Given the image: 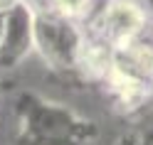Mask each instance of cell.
Listing matches in <instances>:
<instances>
[{"label": "cell", "instance_id": "obj_3", "mask_svg": "<svg viewBox=\"0 0 153 145\" xmlns=\"http://www.w3.org/2000/svg\"><path fill=\"white\" fill-rule=\"evenodd\" d=\"M91 3H94V0H47V5H50L52 10L62 13L67 17H72V20L87 15L89 7H91Z\"/></svg>", "mask_w": 153, "mask_h": 145}, {"label": "cell", "instance_id": "obj_2", "mask_svg": "<svg viewBox=\"0 0 153 145\" xmlns=\"http://www.w3.org/2000/svg\"><path fill=\"white\" fill-rule=\"evenodd\" d=\"M143 27H146V10L138 0H109L94 20L97 37L111 49H121L138 40Z\"/></svg>", "mask_w": 153, "mask_h": 145}, {"label": "cell", "instance_id": "obj_1", "mask_svg": "<svg viewBox=\"0 0 153 145\" xmlns=\"http://www.w3.org/2000/svg\"><path fill=\"white\" fill-rule=\"evenodd\" d=\"M32 10V40L40 44L45 57L54 64H76L84 37L74 27V20L52 7H30Z\"/></svg>", "mask_w": 153, "mask_h": 145}, {"label": "cell", "instance_id": "obj_6", "mask_svg": "<svg viewBox=\"0 0 153 145\" xmlns=\"http://www.w3.org/2000/svg\"><path fill=\"white\" fill-rule=\"evenodd\" d=\"M151 3H153V0H151Z\"/></svg>", "mask_w": 153, "mask_h": 145}, {"label": "cell", "instance_id": "obj_4", "mask_svg": "<svg viewBox=\"0 0 153 145\" xmlns=\"http://www.w3.org/2000/svg\"><path fill=\"white\" fill-rule=\"evenodd\" d=\"M20 3H25V0H0V10H3V13H10L13 7H17Z\"/></svg>", "mask_w": 153, "mask_h": 145}, {"label": "cell", "instance_id": "obj_7", "mask_svg": "<svg viewBox=\"0 0 153 145\" xmlns=\"http://www.w3.org/2000/svg\"><path fill=\"white\" fill-rule=\"evenodd\" d=\"M151 76H153V74H151Z\"/></svg>", "mask_w": 153, "mask_h": 145}, {"label": "cell", "instance_id": "obj_5", "mask_svg": "<svg viewBox=\"0 0 153 145\" xmlns=\"http://www.w3.org/2000/svg\"><path fill=\"white\" fill-rule=\"evenodd\" d=\"M5 27H7V13L0 10V44H3V40H5Z\"/></svg>", "mask_w": 153, "mask_h": 145}]
</instances>
